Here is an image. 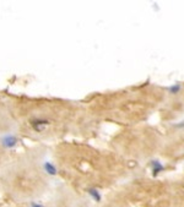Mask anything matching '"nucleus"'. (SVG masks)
I'll use <instances>...</instances> for the list:
<instances>
[{
  "label": "nucleus",
  "instance_id": "1",
  "mask_svg": "<svg viewBox=\"0 0 184 207\" xmlns=\"http://www.w3.org/2000/svg\"><path fill=\"white\" fill-rule=\"evenodd\" d=\"M14 130L21 139L48 142L60 137L70 120V108L61 99L6 95Z\"/></svg>",
  "mask_w": 184,
  "mask_h": 207
},
{
  "label": "nucleus",
  "instance_id": "2",
  "mask_svg": "<svg viewBox=\"0 0 184 207\" xmlns=\"http://www.w3.org/2000/svg\"><path fill=\"white\" fill-rule=\"evenodd\" d=\"M44 154L40 147L21 150L0 167V179L17 196H29L42 191L49 173L46 170Z\"/></svg>",
  "mask_w": 184,
  "mask_h": 207
},
{
  "label": "nucleus",
  "instance_id": "3",
  "mask_svg": "<svg viewBox=\"0 0 184 207\" xmlns=\"http://www.w3.org/2000/svg\"><path fill=\"white\" fill-rule=\"evenodd\" d=\"M21 137L16 132L9 134H0V167L5 164L10 158H13L18 150V146L21 145Z\"/></svg>",
  "mask_w": 184,
  "mask_h": 207
},
{
  "label": "nucleus",
  "instance_id": "4",
  "mask_svg": "<svg viewBox=\"0 0 184 207\" xmlns=\"http://www.w3.org/2000/svg\"><path fill=\"white\" fill-rule=\"evenodd\" d=\"M15 132L14 130V121L10 113L6 95H0V134H9Z\"/></svg>",
  "mask_w": 184,
  "mask_h": 207
},
{
  "label": "nucleus",
  "instance_id": "5",
  "mask_svg": "<svg viewBox=\"0 0 184 207\" xmlns=\"http://www.w3.org/2000/svg\"><path fill=\"white\" fill-rule=\"evenodd\" d=\"M145 109V106L141 102L138 101H128L125 103H123L121 107L119 108V112L121 114L128 115V117H135L141 114Z\"/></svg>",
  "mask_w": 184,
  "mask_h": 207
},
{
  "label": "nucleus",
  "instance_id": "6",
  "mask_svg": "<svg viewBox=\"0 0 184 207\" xmlns=\"http://www.w3.org/2000/svg\"><path fill=\"white\" fill-rule=\"evenodd\" d=\"M151 164H152V174H153V177H156L160 172H162L163 169H165V167H163L160 161H153Z\"/></svg>",
  "mask_w": 184,
  "mask_h": 207
},
{
  "label": "nucleus",
  "instance_id": "7",
  "mask_svg": "<svg viewBox=\"0 0 184 207\" xmlns=\"http://www.w3.org/2000/svg\"><path fill=\"white\" fill-rule=\"evenodd\" d=\"M88 195H90L95 201H97V202L101 201V195H99V192H98V190H97L96 188H90V189H88Z\"/></svg>",
  "mask_w": 184,
  "mask_h": 207
},
{
  "label": "nucleus",
  "instance_id": "8",
  "mask_svg": "<svg viewBox=\"0 0 184 207\" xmlns=\"http://www.w3.org/2000/svg\"><path fill=\"white\" fill-rule=\"evenodd\" d=\"M179 90H180V85H179V84H174L173 86H171V87L168 88V91H169L171 93H173V95H174V93H178Z\"/></svg>",
  "mask_w": 184,
  "mask_h": 207
}]
</instances>
